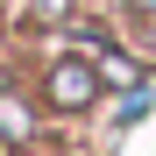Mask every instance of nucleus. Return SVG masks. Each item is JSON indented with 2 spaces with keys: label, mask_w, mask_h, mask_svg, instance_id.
<instances>
[{
  "label": "nucleus",
  "mask_w": 156,
  "mask_h": 156,
  "mask_svg": "<svg viewBox=\"0 0 156 156\" xmlns=\"http://www.w3.org/2000/svg\"><path fill=\"white\" fill-rule=\"evenodd\" d=\"M92 92H99V78H92V64H78V57H64L57 71H50V99H57V107H85Z\"/></svg>",
  "instance_id": "obj_1"
},
{
  "label": "nucleus",
  "mask_w": 156,
  "mask_h": 156,
  "mask_svg": "<svg viewBox=\"0 0 156 156\" xmlns=\"http://www.w3.org/2000/svg\"><path fill=\"white\" fill-rule=\"evenodd\" d=\"M64 7H71V0H29V14H36V21H64Z\"/></svg>",
  "instance_id": "obj_2"
}]
</instances>
